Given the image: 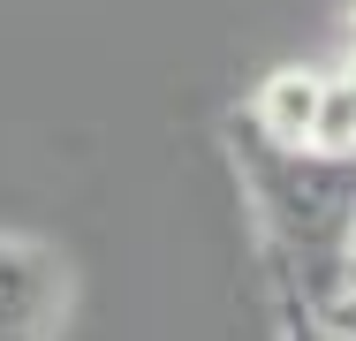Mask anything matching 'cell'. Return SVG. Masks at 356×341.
I'll list each match as a JSON object with an SVG mask.
<instances>
[{
	"label": "cell",
	"instance_id": "cell-1",
	"mask_svg": "<svg viewBox=\"0 0 356 341\" xmlns=\"http://www.w3.org/2000/svg\"><path fill=\"white\" fill-rule=\"evenodd\" d=\"M227 167L250 205V228L273 258V288L296 303H326L349 280V228H356V152L273 144L243 114L227 122Z\"/></svg>",
	"mask_w": 356,
	"mask_h": 341
},
{
	"label": "cell",
	"instance_id": "cell-2",
	"mask_svg": "<svg viewBox=\"0 0 356 341\" xmlns=\"http://www.w3.org/2000/svg\"><path fill=\"white\" fill-rule=\"evenodd\" d=\"M76 311V266L38 243L0 228V341H61Z\"/></svg>",
	"mask_w": 356,
	"mask_h": 341
},
{
	"label": "cell",
	"instance_id": "cell-3",
	"mask_svg": "<svg viewBox=\"0 0 356 341\" xmlns=\"http://www.w3.org/2000/svg\"><path fill=\"white\" fill-rule=\"evenodd\" d=\"M318 91H326V76H318V68H273V76L250 91L243 122H250V129H266L273 144H311V122H318Z\"/></svg>",
	"mask_w": 356,
	"mask_h": 341
},
{
	"label": "cell",
	"instance_id": "cell-4",
	"mask_svg": "<svg viewBox=\"0 0 356 341\" xmlns=\"http://www.w3.org/2000/svg\"><path fill=\"white\" fill-rule=\"evenodd\" d=\"M318 326H326L334 341H356V273L326 296V303H318Z\"/></svg>",
	"mask_w": 356,
	"mask_h": 341
},
{
	"label": "cell",
	"instance_id": "cell-5",
	"mask_svg": "<svg viewBox=\"0 0 356 341\" xmlns=\"http://www.w3.org/2000/svg\"><path fill=\"white\" fill-rule=\"evenodd\" d=\"M281 341H326L318 311H311V303H296V296H281Z\"/></svg>",
	"mask_w": 356,
	"mask_h": 341
},
{
	"label": "cell",
	"instance_id": "cell-6",
	"mask_svg": "<svg viewBox=\"0 0 356 341\" xmlns=\"http://www.w3.org/2000/svg\"><path fill=\"white\" fill-rule=\"evenodd\" d=\"M349 273H356V228H349Z\"/></svg>",
	"mask_w": 356,
	"mask_h": 341
},
{
	"label": "cell",
	"instance_id": "cell-7",
	"mask_svg": "<svg viewBox=\"0 0 356 341\" xmlns=\"http://www.w3.org/2000/svg\"><path fill=\"white\" fill-rule=\"evenodd\" d=\"M326 341H334V334H326Z\"/></svg>",
	"mask_w": 356,
	"mask_h": 341
}]
</instances>
